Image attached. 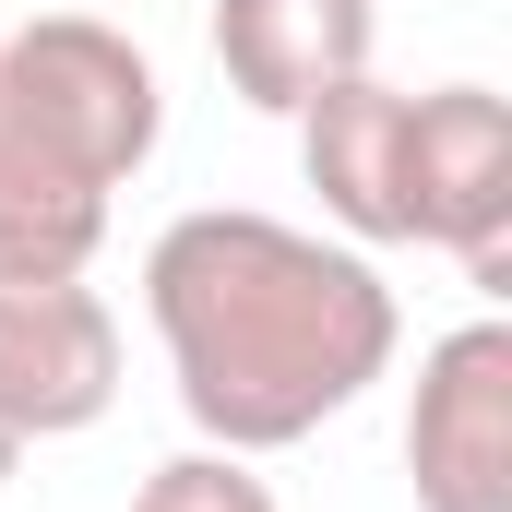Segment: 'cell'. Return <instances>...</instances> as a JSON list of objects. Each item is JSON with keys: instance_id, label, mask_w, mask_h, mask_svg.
I'll return each instance as SVG.
<instances>
[{"instance_id": "obj_10", "label": "cell", "mask_w": 512, "mask_h": 512, "mask_svg": "<svg viewBox=\"0 0 512 512\" xmlns=\"http://www.w3.org/2000/svg\"><path fill=\"white\" fill-rule=\"evenodd\" d=\"M12 465H24V441H12V429H0V489H12Z\"/></svg>"}, {"instance_id": "obj_7", "label": "cell", "mask_w": 512, "mask_h": 512, "mask_svg": "<svg viewBox=\"0 0 512 512\" xmlns=\"http://www.w3.org/2000/svg\"><path fill=\"white\" fill-rule=\"evenodd\" d=\"M370 0H215V72L262 120H298L322 84L370 72Z\"/></svg>"}, {"instance_id": "obj_8", "label": "cell", "mask_w": 512, "mask_h": 512, "mask_svg": "<svg viewBox=\"0 0 512 512\" xmlns=\"http://www.w3.org/2000/svg\"><path fill=\"white\" fill-rule=\"evenodd\" d=\"M108 239V179L0 108V274H84Z\"/></svg>"}, {"instance_id": "obj_3", "label": "cell", "mask_w": 512, "mask_h": 512, "mask_svg": "<svg viewBox=\"0 0 512 512\" xmlns=\"http://www.w3.org/2000/svg\"><path fill=\"white\" fill-rule=\"evenodd\" d=\"M405 227L465 262V286H512V108L489 84L405 96Z\"/></svg>"}, {"instance_id": "obj_9", "label": "cell", "mask_w": 512, "mask_h": 512, "mask_svg": "<svg viewBox=\"0 0 512 512\" xmlns=\"http://www.w3.org/2000/svg\"><path fill=\"white\" fill-rule=\"evenodd\" d=\"M131 512H274V489L251 477V453H167L143 489H131Z\"/></svg>"}, {"instance_id": "obj_5", "label": "cell", "mask_w": 512, "mask_h": 512, "mask_svg": "<svg viewBox=\"0 0 512 512\" xmlns=\"http://www.w3.org/2000/svg\"><path fill=\"white\" fill-rule=\"evenodd\" d=\"M120 405V310L84 274H0V429L72 441Z\"/></svg>"}, {"instance_id": "obj_1", "label": "cell", "mask_w": 512, "mask_h": 512, "mask_svg": "<svg viewBox=\"0 0 512 512\" xmlns=\"http://www.w3.org/2000/svg\"><path fill=\"white\" fill-rule=\"evenodd\" d=\"M167 382L215 453H286L393 370L405 322L370 251L310 239L251 203H203L143 251Z\"/></svg>"}, {"instance_id": "obj_4", "label": "cell", "mask_w": 512, "mask_h": 512, "mask_svg": "<svg viewBox=\"0 0 512 512\" xmlns=\"http://www.w3.org/2000/svg\"><path fill=\"white\" fill-rule=\"evenodd\" d=\"M417 512H512V322H453L405 405Z\"/></svg>"}, {"instance_id": "obj_2", "label": "cell", "mask_w": 512, "mask_h": 512, "mask_svg": "<svg viewBox=\"0 0 512 512\" xmlns=\"http://www.w3.org/2000/svg\"><path fill=\"white\" fill-rule=\"evenodd\" d=\"M0 108L24 131H48L72 167H96L108 191L143 179V155H155V131H167V84H155V60L131 48L120 24H96V12H36L24 36H0Z\"/></svg>"}, {"instance_id": "obj_6", "label": "cell", "mask_w": 512, "mask_h": 512, "mask_svg": "<svg viewBox=\"0 0 512 512\" xmlns=\"http://www.w3.org/2000/svg\"><path fill=\"white\" fill-rule=\"evenodd\" d=\"M298 167H310L322 215H334L358 251L417 239V227H405V84H382V72L322 84V96L298 108Z\"/></svg>"}]
</instances>
